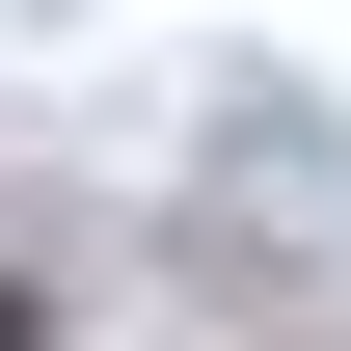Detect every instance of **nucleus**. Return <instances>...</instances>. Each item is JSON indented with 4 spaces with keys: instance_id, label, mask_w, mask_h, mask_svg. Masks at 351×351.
I'll list each match as a JSON object with an SVG mask.
<instances>
[{
    "instance_id": "1",
    "label": "nucleus",
    "mask_w": 351,
    "mask_h": 351,
    "mask_svg": "<svg viewBox=\"0 0 351 351\" xmlns=\"http://www.w3.org/2000/svg\"><path fill=\"white\" fill-rule=\"evenodd\" d=\"M0 351H54V324H27V298H0Z\"/></svg>"
}]
</instances>
